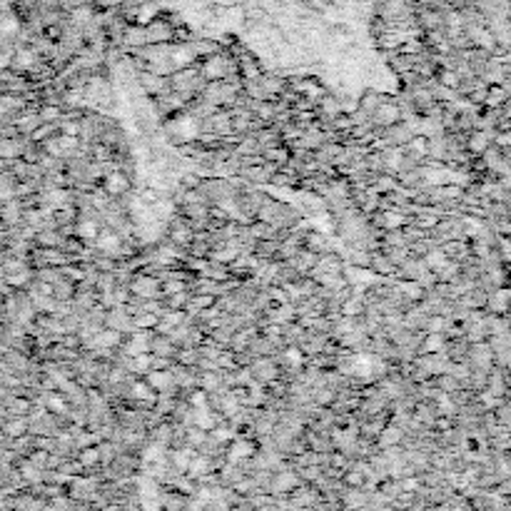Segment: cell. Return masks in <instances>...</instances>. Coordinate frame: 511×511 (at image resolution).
<instances>
[{"instance_id":"1","label":"cell","mask_w":511,"mask_h":511,"mask_svg":"<svg viewBox=\"0 0 511 511\" xmlns=\"http://www.w3.org/2000/svg\"><path fill=\"white\" fill-rule=\"evenodd\" d=\"M167 5L177 13L195 10L200 18L210 8H225L229 13V21L240 18V13L247 8H262L270 15L272 28H277L279 33L295 28H302L307 33H327L329 25L347 21L349 15L352 21L360 23V18L372 13L369 8L374 5V0H167Z\"/></svg>"},{"instance_id":"2","label":"cell","mask_w":511,"mask_h":511,"mask_svg":"<svg viewBox=\"0 0 511 511\" xmlns=\"http://www.w3.org/2000/svg\"><path fill=\"white\" fill-rule=\"evenodd\" d=\"M399 120H401L399 108H397V103H394L389 95H384V100H382V103L374 108L372 115H369V123H372L374 127H379V130L392 123H399Z\"/></svg>"},{"instance_id":"3","label":"cell","mask_w":511,"mask_h":511,"mask_svg":"<svg viewBox=\"0 0 511 511\" xmlns=\"http://www.w3.org/2000/svg\"><path fill=\"white\" fill-rule=\"evenodd\" d=\"M100 187H103V190L110 195V197H120L123 192L132 190L130 175L123 173V170H112V173H108L103 180H100Z\"/></svg>"},{"instance_id":"4","label":"cell","mask_w":511,"mask_h":511,"mask_svg":"<svg viewBox=\"0 0 511 511\" xmlns=\"http://www.w3.org/2000/svg\"><path fill=\"white\" fill-rule=\"evenodd\" d=\"M369 270L379 277H394L397 275V264L379 247V249H369Z\"/></svg>"},{"instance_id":"5","label":"cell","mask_w":511,"mask_h":511,"mask_svg":"<svg viewBox=\"0 0 511 511\" xmlns=\"http://www.w3.org/2000/svg\"><path fill=\"white\" fill-rule=\"evenodd\" d=\"M484 310L489 312V314H506L509 312V290H506V284L489 292Z\"/></svg>"},{"instance_id":"6","label":"cell","mask_w":511,"mask_h":511,"mask_svg":"<svg viewBox=\"0 0 511 511\" xmlns=\"http://www.w3.org/2000/svg\"><path fill=\"white\" fill-rule=\"evenodd\" d=\"M100 227H103L100 222L88 220V217H77V222L73 225V235L80 237L85 245H92V242H95V237H97V232H100Z\"/></svg>"},{"instance_id":"7","label":"cell","mask_w":511,"mask_h":511,"mask_svg":"<svg viewBox=\"0 0 511 511\" xmlns=\"http://www.w3.org/2000/svg\"><path fill=\"white\" fill-rule=\"evenodd\" d=\"M401 150L407 152V155H412L416 162L424 165L429 160V138H424V135H412L407 145H401Z\"/></svg>"},{"instance_id":"8","label":"cell","mask_w":511,"mask_h":511,"mask_svg":"<svg viewBox=\"0 0 511 511\" xmlns=\"http://www.w3.org/2000/svg\"><path fill=\"white\" fill-rule=\"evenodd\" d=\"M175 349H177V345H175L167 334L150 332V354H158V357H170V360H173Z\"/></svg>"},{"instance_id":"9","label":"cell","mask_w":511,"mask_h":511,"mask_svg":"<svg viewBox=\"0 0 511 511\" xmlns=\"http://www.w3.org/2000/svg\"><path fill=\"white\" fill-rule=\"evenodd\" d=\"M442 252L447 255V260H454V262L462 264L471 255L469 240H447L442 245Z\"/></svg>"},{"instance_id":"10","label":"cell","mask_w":511,"mask_h":511,"mask_svg":"<svg viewBox=\"0 0 511 511\" xmlns=\"http://www.w3.org/2000/svg\"><path fill=\"white\" fill-rule=\"evenodd\" d=\"M489 145H491V132H486V130H469L466 132V142H464L466 152H471V155H482Z\"/></svg>"},{"instance_id":"11","label":"cell","mask_w":511,"mask_h":511,"mask_svg":"<svg viewBox=\"0 0 511 511\" xmlns=\"http://www.w3.org/2000/svg\"><path fill=\"white\" fill-rule=\"evenodd\" d=\"M444 352L449 357V362H466L469 357V342L464 337H454L444 342Z\"/></svg>"},{"instance_id":"12","label":"cell","mask_w":511,"mask_h":511,"mask_svg":"<svg viewBox=\"0 0 511 511\" xmlns=\"http://www.w3.org/2000/svg\"><path fill=\"white\" fill-rule=\"evenodd\" d=\"M142 377H145V382L150 384L152 389H155V392H162V389L175 387L170 369H150V372H145Z\"/></svg>"},{"instance_id":"13","label":"cell","mask_w":511,"mask_h":511,"mask_svg":"<svg viewBox=\"0 0 511 511\" xmlns=\"http://www.w3.org/2000/svg\"><path fill=\"white\" fill-rule=\"evenodd\" d=\"M208 471H212V464H210V459L205 454H195L192 459H190V464H187V477L192 479V482H197V479H202Z\"/></svg>"},{"instance_id":"14","label":"cell","mask_w":511,"mask_h":511,"mask_svg":"<svg viewBox=\"0 0 511 511\" xmlns=\"http://www.w3.org/2000/svg\"><path fill=\"white\" fill-rule=\"evenodd\" d=\"M444 342H447V337H444V334H439V332H424V337H421L416 354L439 352V349H444Z\"/></svg>"},{"instance_id":"15","label":"cell","mask_w":511,"mask_h":511,"mask_svg":"<svg viewBox=\"0 0 511 511\" xmlns=\"http://www.w3.org/2000/svg\"><path fill=\"white\" fill-rule=\"evenodd\" d=\"M73 295H75V282H73V279L60 277L58 282H53V299L68 302V299H73Z\"/></svg>"},{"instance_id":"16","label":"cell","mask_w":511,"mask_h":511,"mask_svg":"<svg viewBox=\"0 0 511 511\" xmlns=\"http://www.w3.org/2000/svg\"><path fill=\"white\" fill-rule=\"evenodd\" d=\"M45 409L48 412H53V414L62 416V414H68V399H65V394L62 392H48V397H45Z\"/></svg>"},{"instance_id":"17","label":"cell","mask_w":511,"mask_h":511,"mask_svg":"<svg viewBox=\"0 0 511 511\" xmlns=\"http://www.w3.org/2000/svg\"><path fill=\"white\" fill-rule=\"evenodd\" d=\"M384 95H387V92H379V90H364V92H362V95H360V100H357V108H362V110H364L366 115H372V112H374V108H377V105H379L382 100H384Z\"/></svg>"},{"instance_id":"18","label":"cell","mask_w":511,"mask_h":511,"mask_svg":"<svg viewBox=\"0 0 511 511\" xmlns=\"http://www.w3.org/2000/svg\"><path fill=\"white\" fill-rule=\"evenodd\" d=\"M75 459L83 464V471L85 469H92V466H97V464H100V451H97L95 444H90V447H83V449H77L75 451Z\"/></svg>"},{"instance_id":"19","label":"cell","mask_w":511,"mask_h":511,"mask_svg":"<svg viewBox=\"0 0 511 511\" xmlns=\"http://www.w3.org/2000/svg\"><path fill=\"white\" fill-rule=\"evenodd\" d=\"M262 158L267 160V162H275L277 167H282L290 162V147L284 145V142L282 145H275V147H270V150H264Z\"/></svg>"},{"instance_id":"20","label":"cell","mask_w":511,"mask_h":511,"mask_svg":"<svg viewBox=\"0 0 511 511\" xmlns=\"http://www.w3.org/2000/svg\"><path fill=\"white\" fill-rule=\"evenodd\" d=\"M459 272H462V264L454 262V260H447V262L439 264V267L434 270L436 282H451L454 277H459Z\"/></svg>"},{"instance_id":"21","label":"cell","mask_w":511,"mask_h":511,"mask_svg":"<svg viewBox=\"0 0 511 511\" xmlns=\"http://www.w3.org/2000/svg\"><path fill=\"white\" fill-rule=\"evenodd\" d=\"M339 312L345 314V317H362V312H364V299L362 297H354V295H349V297L342 302V307H339Z\"/></svg>"},{"instance_id":"22","label":"cell","mask_w":511,"mask_h":511,"mask_svg":"<svg viewBox=\"0 0 511 511\" xmlns=\"http://www.w3.org/2000/svg\"><path fill=\"white\" fill-rule=\"evenodd\" d=\"M208 439V432L200 427H195V424H190V427L185 429V444L187 447H192V449H197L202 442Z\"/></svg>"},{"instance_id":"23","label":"cell","mask_w":511,"mask_h":511,"mask_svg":"<svg viewBox=\"0 0 511 511\" xmlns=\"http://www.w3.org/2000/svg\"><path fill=\"white\" fill-rule=\"evenodd\" d=\"M38 115H40L42 123H60L62 105H40V108H38Z\"/></svg>"},{"instance_id":"24","label":"cell","mask_w":511,"mask_h":511,"mask_svg":"<svg viewBox=\"0 0 511 511\" xmlns=\"http://www.w3.org/2000/svg\"><path fill=\"white\" fill-rule=\"evenodd\" d=\"M158 319L160 317L155 314V312H140V314L132 317V327H135V329H152Z\"/></svg>"},{"instance_id":"25","label":"cell","mask_w":511,"mask_h":511,"mask_svg":"<svg viewBox=\"0 0 511 511\" xmlns=\"http://www.w3.org/2000/svg\"><path fill=\"white\" fill-rule=\"evenodd\" d=\"M434 80L439 85H444V88H456V85H459V77H456V73L451 68H439Z\"/></svg>"},{"instance_id":"26","label":"cell","mask_w":511,"mask_h":511,"mask_svg":"<svg viewBox=\"0 0 511 511\" xmlns=\"http://www.w3.org/2000/svg\"><path fill=\"white\" fill-rule=\"evenodd\" d=\"M491 142L497 147H511V132L509 130H494L491 132Z\"/></svg>"},{"instance_id":"27","label":"cell","mask_w":511,"mask_h":511,"mask_svg":"<svg viewBox=\"0 0 511 511\" xmlns=\"http://www.w3.org/2000/svg\"><path fill=\"white\" fill-rule=\"evenodd\" d=\"M173 360L170 357H158V354H150V369H170Z\"/></svg>"}]
</instances>
